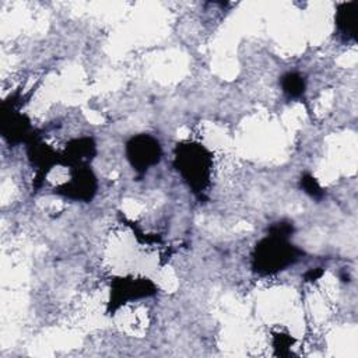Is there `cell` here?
<instances>
[{
	"mask_svg": "<svg viewBox=\"0 0 358 358\" xmlns=\"http://www.w3.org/2000/svg\"><path fill=\"white\" fill-rule=\"evenodd\" d=\"M173 165L193 193L200 196L208 186L213 159L204 145L199 143L178 144Z\"/></svg>",
	"mask_w": 358,
	"mask_h": 358,
	"instance_id": "obj_2",
	"label": "cell"
},
{
	"mask_svg": "<svg viewBox=\"0 0 358 358\" xmlns=\"http://www.w3.org/2000/svg\"><path fill=\"white\" fill-rule=\"evenodd\" d=\"M96 154V145L91 137L73 138L66 144L62 154V162L69 164L71 168L88 166Z\"/></svg>",
	"mask_w": 358,
	"mask_h": 358,
	"instance_id": "obj_7",
	"label": "cell"
},
{
	"mask_svg": "<svg viewBox=\"0 0 358 358\" xmlns=\"http://www.w3.org/2000/svg\"><path fill=\"white\" fill-rule=\"evenodd\" d=\"M322 274H323V270H320L319 267H317V268H310L308 273H305L303 278H305L306 281H313V280H317Z\"/></svg>",
	"mask_w": 358,
	"mask_h": 358,
	"instance_id": "obj_13",
	"label": "cell"
},
{
	"mask_svg": "<svg viewBox=\"0 0 358 358\" xmlns=\"http://www.w3.org/2000/svg\"><path fill=\"white\" fill-rule=\"evenodd\" d=\"M292 338L288 334H275L274 337V348L277 350V354L284 355L287 354L285 350H288L292 344Z\"/></svg>",
	"mask_w": 358,
	"mask_h": 358,
	"instance_id": "obj_12",
	"label": "cell"
},
{
	"mask_svg": "<svg viewBox=\"0 0 358 358\" xmlns=\"http://www.w3.org/2000/svg\"><path fill=\"white\" fill-rule=\"evenodd\" d=\"M280 85L288 99H299L306 91L305 77L295 71L285 73L280 80Z\"/></svg>",
	"mask_w": 358,
	"mask_h": 358,
	"instance_id": "obj_9",
	"label": "cell"
},
{
	"mask_svg": "<svg viewBox=\"0 0 358 358\" xmlns=\"http://www.w3.org/2000/svg\"><path fill=\"white\" fill-rule=\"evenodd\" d=\"M303 252L288 238L267 234L260 239L252 253V268L260 275H271L296 263Z\"/></svg>",
	"mask_w": 358,
	"mask_h": 358,
	"instance_id": "obj_1",
	"label": "cell"
},
{
	"mask_svg": "<svg viewBox=\"0 0 358 358\" xmlns=\"http://www.w3.org/2000/svg\"><path fill=\"white\" fill-rule=\"evenodd\" d=\"M357 17L358 1H347L337 6L336 11V31L344 42L357 41Z\"/></svg>",
	"mask_w": 358,
	"mask_h": 358,
	"instance_id": "obj_8",
	"label": "cell"
},
{
	"mask_svg": "<svg viewBox=\"0 0 358 358\" xmlns=\"http://www.w3.org/2000/svg\"><path fill=\"white\" fill-rule=\"evenodd\" d=\"M29 120L18 113V110L14 109L13 106V101H11V106H8L6 102L1 106V134L3 137L11 144H20L22 141H27L28 137H31L29 134Z\"/></svg>",
	"mask_w": 358,
	"mask_h": 358,
	"instance_id": "obj_6",
	"label": "cell"
},
{
	"mask_svg": "<svg viewBox=\"0 0 358 358\" xmlns=\"http://www.w3.org/2000/svg\"><path fill=\"white\" fill-rule=\"evenodd\" d=\"M96 178L88 166L73 168L71 178L64 185L55 189L56 193L77 201H90L96 193Z\"/></svg>",
	"mask_w": 358,
	"mask_h": 358,
	"instance_id": "obj_5",
	"label": "cell"
},
{
	"mask_svg": "<svg viewBox=\"0 0 358 358\" xmlns=\"http://www.w3.org/2000/svg\"><path fill=\"white\" fill-rule=\"evenodd\" d=\"M299 186L301 189L310 196L315 200H320L324 197V189L319 185V182L316 180L315 176H312L310 173H303L299 179Z\"/></svg>",
	"mask_w": 358,
	"mask_h": 358,
	"instance_id": "obj_10",
	"label": "cell"
},
{
	"mask_svg": "<svg viewBox=\"0 0 358 358\" xmlns=\"http://www.w3.org/2000/svg\"><path fill=\"white\" fill-rule=\"evenodd\" d=\"M294 232V225L289 221H277L273 222L268 228H267V234L270 235H275V236H281V238H289Z\"/></svg>",
	"mask_w": 358,
	"mask_h": 358,
	"instance_id": "obj_11",
	"label": "cell"
},
{
	"mask_svg": "<svg viewBox=\"0 0 358 358\" xmlns=\"http://www.w3.org/2000/svg\"><path fill=\"white\" fill-rule=\"evenodd\" d=\"M157 292H158L157 285L148 278H133V277L116 278L110 284L108 312L113 313L122 305L130 301L152 296Z\"/></svg>",
	"mask_w": 358,
	"mask_h": 358,
	"instance_id": "obj_3",
	"label": "cell"
},
{
	"mask_svg": "<svg viewBox=\"0 0 358 358\" xmlns=\"http://www.w3.org/2000/svg\"><path fill=\"white\" fill-rule=\"evenodd\" d=\"M162 150L159 141L150 134L133 136L126 143V157L133 169L138 173H145L151 166L161 159Z\"/></svg>",
	"mask_w": 358,
	"mask_h": 358,
	"instance_id": "obj_4",
	"label": "cell"
}]
</instances>
